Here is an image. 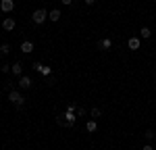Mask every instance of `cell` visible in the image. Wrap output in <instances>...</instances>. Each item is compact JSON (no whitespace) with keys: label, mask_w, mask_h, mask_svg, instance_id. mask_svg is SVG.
<instances>
[{"label":"cell","mask_w":156,"mask_h":150,"mask_svg":"<svg viewBox=\"0 0 156 150\" xmlns=\"http://www.w3.org/2000/svg\"><path fill=\"white\" fill-rule=\"evenodd\" d=\"M154 79H156V73H154Z\"/></svg>","instance_id":"cell-25"},{"label":"cell","mask_w":156,"mask_h":150,"mask_svg":"<svg viewBox=\"0 0 156 150\" xmlns=\"http://www.w3.org/2000/svg\"><path fill=\"white\" fill-rule=\"evenodd\" d=\"M62 119H65V121H69V123H73V125H75V112L67 111V112H65V117H62Z\"/></svg>","instance_id":"cell-13"},{"label":"cell","mask_w":156,"mask_h":150,"mask_svg":"<svg viewBox=\"0 0 156 150\" xmlns=\"http://www.w3.org/2000/svg\"><path fill=\"white\" fill-rule=\"evenodd\" d=\"M140 36L144 38V40H148V38L152 36V29H150V27H146V25H144V27L140 29Z\"/></svg>","instance_id":"cell-12"},{"label":"cell","mask_w":156,"mask_h":150,"mask_svg":"<svg viewBox=\"0 0 156 150\" xmlns=\"http://www.w3.org/2000/svg\"><path fill=\"white\" fill-rule=\"evenodd\" d=\"M146 140H154V131H152V129L146 131Z\"/></svg>","instance_id":"cell-16"},{"label":"cell","mask_w":156,"mask_h":150,"mask_svg":"<svg viewBox=\"0 0 156 150\" xmlns=\"http://www.w3.org/2000/svg\"><path fill=\"white\" fill-rule=\"evenodd\" d=\"M9 100L15 104V109H17V111H23V106H25V96L21 94V92L11 90V92H9Z\"/></svg>","instance_id":"cell-1"},{"label":"cell","mask_w":156,"mask_h":150,"mask_svg":"<svg viewBox=\"0 0 156 150\" xmlns=\"http://www.w3.org/2000/svg\"><path fill=\"white\" fill-rule=\"evenodd\" d=\"M0 69H2V73H11V67H9V65H2Z\"/></svg>","instance_id":"cell-17"},{"label":"cell","mask_w":156,"mask_h":150,"mask_svg":"<svg viewBox=\"0 0 156 150\" xmlns=\"http://www.w3.org/2000/svg\"><path fill=\"white\" fill-rule=\"evenodd\" d=\"M48 19L52 21V23H56V21H60V11H58V9H52V11L48 12Z\"/></svg>","instance_id":"cell-9"},{"label":"cell","mask_w":156,"mask_h":150,"mask_svg":"<svg viewBox=\"0 0 156 150\" xmlns=\"http://www.w3.org/2000/svg\"><path fill=\"white\" fill-rule=\"evenodd\" d=\"M15 19H11V17H6V19H4V21H2V29H6V31H12V29H15Z\"/></svg>","instance_id":"cell-5"},{"label":"cell","mask_w":156,"mask_h":150,"mask_svg":"<svg viewBox=\"0 0 156 150\" xmlns=\"http://www.w3.org/2000/svg\"><path fill=\"white\" fill-rule=\"evenodd\" d=\"M77 115H79V117H85V109H79V106H77Z\"/></svg>","instance_id":"cell-20"},{"label":"cell","mask_w":156,"mask_h":150,"mask_svg":"<svg viewBox=\"0 0 156 150\" xmlns=\"http://www.w3.org/2000/svg\"><path fill=\"white\" fill-rule=\"evenodd\" d=\"M110 46H112V40H110V38H102V40L98 42V48L100 50H108Z\"/></svg>","instance_id":"cell-6"},{"label":"cell","mask_w":156,"mask_h":150,"mask_svg":"<svg viewBox=\"0 0 156 150\" xmlns=\"http://www.w3.org/2000/svg\"><path fill=\"white\" fill-rule=\"evenodd\" d=\"M4 88H6V90H15V86H12V81H6V86H4Z\"/></svg>","instance_id":"cell-21"},{"label":"cell","mask_w":156,"mask_h":150,"mask_svg":"<svg viewBox=\"0 0 156 150\" xmlns=\"http://www.w3.org/2000/svg\"><path fill=\"white\" fill-rule=\"evenodd\" d=\"M85 4H87V6H94V4H96V0H85Z\"/></svg>","instance_id":"cell-22"},{"label":"cell","mask_w":156,"mask_h":150,"mask_svg":"<svg viewBox=\"0 0 156 150\" xmlns=\"http://www.w3.org/2000/svg\"><path fill=\"white\" fill-rule=\"evenodd\" d=\"M90 112H92V117H94V119H98V117L102 115V111H100L98 106H92V109H90Z\"/></svg>","instance_id":"cell-14"},{"label":"cell","mask_w":156,"mask_h":150,"mask_svg":"<svg viewBox=\"0 0 156 150\" xmlns=\"http://www.w3.org/2000/svg\"><path fill=\"white\" fill-rule=\"evenodd\" d=\"M127 46H129L131 50H137V48H140V38H129Z\"/></svg>","instance_id":"cell-11"},{"label":"cell","mask_w":156,"mask_h":150,"mask_svg":"<svg viewBox=\"0 0 156 150\" xmlns=\"http://www.w3.org/2000/svg\"><path fill=\"white\" fill-rule=\"evenodd\" d=\"M85 131H87V134H94V131H98L96 119H92V121H87V123H85Z\"/></svg>","instance_id":"cell-7"},{"label":"cell","mask_w":156,"mask_h":150,"mask_svg":"<svg viewBox=\"0 0 156 150\" xmlns=\"http://www.w3.org/2000/svg\"><path fill=\"white\" fill-rule=\"evenodd\" d=\"M42 73H44V75H50L52 71H50V67H42Z\"/></svg>","instance_id":"cell-19"},{"label":"cell","mask_w":156,"mask_h":150,"mask_svg":"<svg viewBox=\"0 0 156 150\" xmlns=\"http://www.w3.org/2000/svg\"><path fill=\"white\" fill-rule=\"evenodd\" d=\"M46 19H48V11L46 9H36V11L31 12V21L36 25H42Z\"/></svg>","instance_id":"cell-2"},{"label":"cell","mask_w":156,"mask_h":150,"mask_svg":"<svg viewBox=\"0 0 156 150\" xmlns=\"http://www.w3.org/2000/svg\"><path fill=\"white\" fill-rule=\"evenodd\" d=\"M60 2H62V4H67V6H69V4H73V0H60Z\"/></svg>","instance_id":"cell-23"},{"label":"cell","mask_w":156,"mask_h":150,"mask_svg":"<svg viewBox=\"0 0 156 150\" xmlns=\"http://www.w3.org/2000/svg\"><path fill=\"white\" fill-rule=\"evenodd\" d=\"M21 52L31 54V52H34V42H21Z\"/></svg>","instance_id":"cell-8"},{"label":"cell","mask_w":156,"mask_h":150,"mask_svg":"<svg viewBox=\"0 0 156 150\" xmlns=\"http://www.w3.org/2000/svg\"><path fill=\"white\" fill-rule=\"evenodd\" d=\"M31 86H34L31 77H27V75H21V77H19V88H21V90H29Z\"/></svg>","instance_id":"cell-3"},{"label":"cell","mask_w":156,"mask_h":150,"mask_svg":"<svg viewBox=\"0 0 156 150\" xmlns=\"http://www.w3.org/2000/svg\"><path fill=\"white\" fill-rule=\"evenodd\" d=\"M11 52V44H2L0 46V54H9Z\"/></svg>","instance_id":"cell-15"},{"label":"cell","mask_w":156,"mask_h":150,"mask_svg":"<svg viewBox=\"0 0 156 150\" xmlns=\"http://www.w3.org/2000/svg\"><path fill=\"white\" fill-rule=\"evenodd\" d=\"M11 73H12V75H23V65H21V62H15V65H11Z\"/></svg>","instance_id":"cell-10"},{"label":"cell","mask_w":156,"mask_h":150,"mask_svg":"<svg viewBox=\"0 0 156 150\" xmlns=\"http://www.w3.org/2000/svg\"><path fill=\"white\" fill-rule=\"evenodd\" d=\"M0 56H2V54H0Z\"/></svg>","instance_id":"cell-26"},{"label":"cell","mask_w":156,"mask_h":150,"mask_svg":"<svg viewBox=\"0 0 156 150\" xmlns=\"http://www.w3.org/2000/svg\"><path fill=\"white\" fill-rule=\"evenodd\" d=\"M42 67H44L42 62H34V69H36V71H42Z\"/></svg>","instance_id":"cell-18"},{"label":"cell","mask_w":156,"mask_h":150,"mask_svg":"<svg viewBox=\"0 0 156 150\" xmlns=\"http://www.w3.org/2000/svg\"><path fill=\"white\" fill-rule=\"evenodd\" d=\"M0 11H2V12L15 11V2H12V0H0Z\"/></svg>","instance_id":"cell-4"},{"label":"cell","mask_w":156,"mask_h":150,"mask_svg":"<svg viewBox=\"0 0 156 150\" xmlns=\"http://www.w3.org/2000/svg\"><path fill=\"white\" fill-rule=\"evenodd\" d=\"M142 150H154V148H152L150 144H146V146H144V148H142Z\"/></svg>","instance_id":"cell-24"}]
</instances>
